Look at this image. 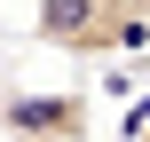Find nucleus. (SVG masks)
<instances>
[{
    "instance_id": "nucleus-1",
    "label": "nucleus",
    "mask_w": 150,
    "mask_h": 142,
    "mask_svg": "<svg viewBox=\"0 0 150 142\" xmlns=\"http://www.w3.org/2000/svg\"><path fill=\"white\" fill-rule=\"evenodd\" d=\"M32 40L55 55H142L150 0H32Z\"/></svg>"
},
{
    "instance_id": "nucleus-2",
    "label": "nucleus",
    "mask_w": 150,
    "mask_h": 142,
    "mask_svg": "<svg viewBox=\"0 0 150 142\" xmlns=\"http://www.w3.org/2000/svg\"><path fill=\"white\" fill-rule=\"evenodd\" d=\"M8 142H87V95H0Z\"/></svg>"
},
{
    "instance_id": "nucleus-3",
    "label": "nucleus",
    "mask_w": 150,
    "mask_h": 142,
    "mask_svg": "<svg viewBox=\"0 0 150 142\" xmlns=\"http://www.w3.org/2000/svg\"><path fill=\"white\" fill-rule=\"evenodd\" d=\"M134 142H150V119H142V134H134Z\"/></svg>"
}]
</instances>
